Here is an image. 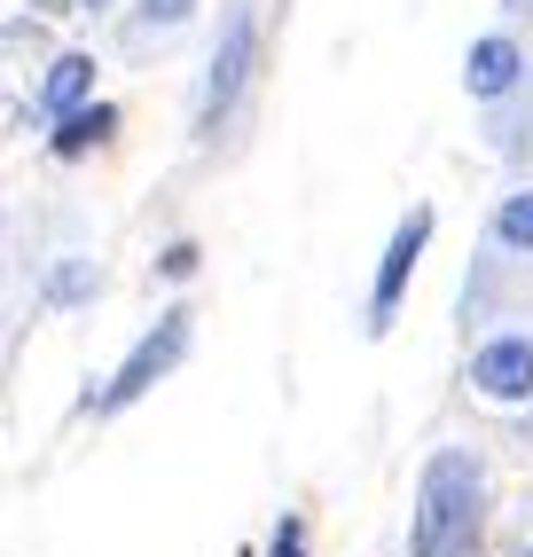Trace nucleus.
<instances>
[{
  "instance_id": "obj_1",
  "label": "nucleus",
  "mask_w": 533,
  "mask_h": 557,
  "mask_svg": "<svg viewBox=\"0 0 533 557\" xmlns=\"http://www.w3.org/2000/svg\"><path fill=\"white\" fill-rule=\"evenodd\" d=\"M479 527V463L463 448H447L424 463V487H416V542L408 557H447L455 542H471Z\"/></svg>"
},
{
  "instance_id": "obj_11",
  "label": "nucleus",
  "mask_w": 533,
  "mask_h": 557,
  "mask_svg": "<svg viewBox=\"0 0 533 557\" xmlns=\"http://www.w3.org/2000/svg\"><path fill=\"white\" fill-rule=\"evenodd\" d=\"M275 557H307V549H298V527H290V518H283V534H275Z\"/></svg>"
},
{
  "instance_id": "obj_10",
  "label": "nucleus",
  "mask_w": 533,
  "mask_h": 557,
  "mask_svg": "<svg viewBox=\"0 0 533 557\" xmlns=\"http://www.w3.org/2000/svg\"><path fill=\"white\" fill-rule=\"evenodd\" d=\"M188 0H141V24H181Z\"/></svg>"
},
{
  "instance_id": "obj_8",
  "label": "nucleus",
  "mask_w": 533,
  "mask_h": 557,
  "mask_svg": "<svg viewBox=\"0 0 533 557\" xmlns=\"http://www.w3.org/2000/svg\"><path fill=\"white\" fill-rule=\"evenodd\" d=\"M110 126H119V119H110L102 102H87V110H71V119H63V134H55V158H79L87 141H102Z\"/></svg>"
},
{
  "instance_id": "obj_3",
  "label": "nucleus",
  "mask_w": 533,
  "mask_h": 557,
  "mask_svg": "<svg viewBox=\"0 0 533 557\" xmlns=\"http://www.w3.org/2000/svg\"><path fill=\"white\" fill-rule=\"evenodd\" d=\"M424 244H432V205H416L400 228H393V244H385V259H376V299H369V330H393V314H400V290H408V275H416V259H424Z\"/></svg>"
},
{
  "instance_id": "obj_6",
  "label": "nucleus",
  "mask_w": 533,
  "mask_h": 557,
  "mask_svg": "<svg viewBox=\"0 0 533 557\" xmlns=\"http://www.w3.org/2000/svg\"><path fill=\"white\" fill-rule=\"evenodd\" d=\"M518 71H525V55H518L510 40H479L471 63H463V87H471V95H510Z\"/></svg>"
},
{
  "instance_id": "obj_12",
  "label": "nucleus",
  "mask_w": 533,
  "mask_h": 557,
  "mask_svg": "<svg viewBox=\"0 0 533 557\" xmlns=\"http://www.w3.org/2000/svg\"><path fill=\"white\" fill-rule=\"evenodd\" d=\"M79 9H110V0H79Z\"/></svg>"
},
{
  "instance_id": "obj_4",
  "label": "nucleus",
  "mask_w": 533,
  "mask_h": 557,
  "mask_svg": "<svg viewBox=\"0 0 533 557\" xmlns=\"http://www.w3.org/2000/svg\"><path fill=\"white\" fill-rule=\"evenodd\" d=\"M471 385L486 400H533V338H486L471 354Z\"/></svg>"
},
{
  "instance_id": "obj_2",
  "label": "nucleus",
  "mask_w": 533,
  "mask_h": 557,
  "mask_svg": "<svg viewBox=\"0 0 533 557\" xmlns=\"http://www.w3.org/2000/svg\"><path fill=\"white\" fill-rule=\"evenodd\" d=\"M181 346H188V307H173V314H165L158 330H149V338H141L134 354H126V369L102 385V400H95V408H126V400H141V393H149V385H158L165 369L181 361Z\"/></svg>"
},
{
  "instance_id": "obj_7",
  "label": "nucleus",
  "mask_w": 533,
  "mask_h": 557,
  "mask_svg": "<svg viewBox=\"0 0 533 557\" xmlns=\"http://www.w3.org/2000/svg\"><path fill=\"white\" fill-rule=\"evenodd\" d=\"M87 95H95V55H55V71H48V110H55V119H71V110H87Z\"/></svg>"
},
{
  "instance_id": "obj_5",
  "label": "nucleus",
  "mask_w": 533,
  "mask_h": 557,
  "mask_svg": "<svg viewBox=\"0 0 533 557\" xmlns=\"http://www.w3.org/2000/svg\"><path fill=\"white\" fill-rule=\"evenodd\" d=\"M244 71H251V16L236 9V16H227V32H220L212 79H204V126H220V119H227V102H236V87H244Z\"/></svg>"
},
{
  "instance_id": "obj_13",
  "label": "nucleus",
  "mask_w": 533,
  "mask_h": 557,
  "mask_svg": "<svg viewBox=\"0 0 533 557\" xmlns=\"http://www.w3.org/2000/svg\"><path fill=\"white\" fill-rule=\"evenodd\" d=\"M525 557H533V549H525Z\"/></svg>"
},
{
  "instance_id": "obj_9",
  "label": "nucleus",
  "mask_w": 533,
  "mask_h": 557,
  "mask_svg": "<svg viewBox=\"0 0 533 557\" xmlns=\"http://www.w3.org/2000/svg\"><path fill=\"white\" fill-rule=\"evenodd\" d=\"M494 244H503V251H533V189L494 212Z\"/></svg>"
}]
</instances>
